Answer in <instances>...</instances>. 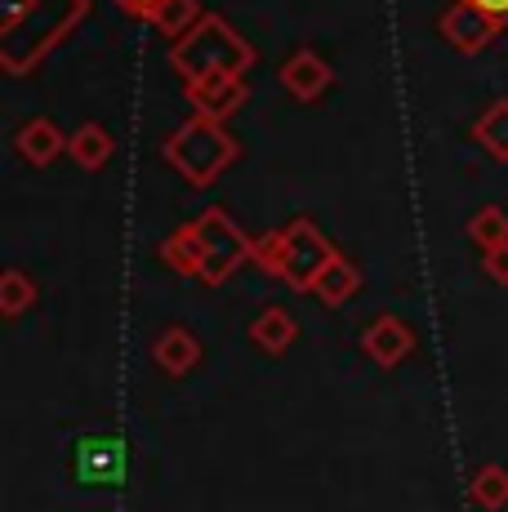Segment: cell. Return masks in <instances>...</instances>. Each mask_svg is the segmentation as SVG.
I'll use <instances>...</instances> for the list:
<instances>
[{"instance_id": "obj_1", "label": "cell", "mask_w": 508, "mask_h": 512, "mask_svg": "<svg viewBox=\"0 0 508 512\" xmlns=\"http://www.w3.org/2000/svg\"><path fill=\"white\" fill-rule=\"evenodd\" d=\"M254 254H259V263L272 277H286L290 285H299V290H312V285L321 281V272L339 259V254L330 250V241L317 236V228H312L308 219H299V223H290L286 232L268 236Z\"/></svg>"}, {"instance_id": "obj_2", "label": "cell", "mask_w": 508, "mask_h": 512, "mask_svg": "<svg viewBox=\"0 0 508 512\" xmlns=\"http://www.w3.org/2000/svg\"><path fill=\"white\" fill-rule=\"evenodd\" d=\"M246 63H254V54L219 23V18H205L197 27V36H188V41L174 49V67H183L192 85L232 81Z\"/></svg>"}, {"instance_id": "obj_3", "label": "cell", "mask_w": 508, "mask_h": 512, "mask_svg": "<svg viewBox=\"0 0 508 512\" xmlns=\"http://www.w3.org/2000/svg\"><path fill=\"white\" fill-rule=\"evenodd\" d=\"M228 161H232V139L210 116L192 121L179 139H170V165H179L192 183H210Z\"/></svg>"}, {"instance_id": "obj_4", "label": "cell", "mask_w": 508, "mask_h": 512, "mask_svg": "<svg viewBox=\"0 0 508 512\" xmlns=\"http://www.w3.org/2000/svg\"><path fill=\"white\" fill-rule=\"evenodd\" d=\"M192 236H197V250H201V277L205 281H223L241 259L250 254L246 236L228 223L223 210H205L197 223H192Z\"/></svg>"}, {"instance_id": "obj_5", "label": "cell", "mask_w": 508, "mask_h": 512, "mask_svg": "<svg viewBox=\"0 0 508 512\" xmlns=\"http://www.w3.org/2000/svg\"><path fill=\"white\" fill-rule=\"evenodd\" d=\"M72 477L81 486H121L125 477V441L116 432H90L72 450Z\"/></svg>"}, {"instance_id": "obj_6", "label": "cell", "mask_w": 508, "mask_h": 512, "mask_svg": "<svg viewBox=\"0 0 508 512\" xmlns=\"http://www.w3.org/2000/svg\"><path fill=\"white\" fill-rule=\"evenodd\" d=\"M500 32H504V23H495L491 14H482V9L468 5V0H464V5H455V9H446V18H442V36L455 49H464V54L486 49Z\"/></svg>"}, {"instance_id": "obj_7", "label": "cell", "mask_w": 508, "mask_h": 512, "mask_svg": "<svg viewBox=\"0 0 508 512\" xmlns=\"http://www.w3.org/2000/svg\"><path fill=\"white\" fill-rule=\"evenodd\" d=\"M361 343H366V352L379 361V366H384V370H393L397 361H402L406 352L415 348V334H410V330H406L397 317H379L375 326L366 330V339H361Z\"/></svg>"}, {"instance_id": "obj_8", "label": "cell", "mask_w": 508, "mask_h": 512, "mask_svg": "<svg viewBox=\"0 0 508 512\" xmlns=\"http://www.w3.org/2000/svg\"><path fill=\"white\" fill-rule=\"evenodd\" d=\"M281 81H286V90L290 94H299V98H317L321 90L330 85V67L321 63L312 49H299L290 63H281Z\"/></svg>"}, {"instance_id": "obj_9", "label": "cell", "mask_w": 508, "mask_h": 512, "mask_svg": "<svg viewBox=\"0 0 508 512\" xmlns=\"http://www.w3.org/2000/svg\"><path fill=\"white\" fill-rule=\"evenodd\" d=\"M197 357H201L197 339H192V334L183 330V326L165 330L161 339H156V366H161L165 374H183V370H192V366H197Z\"/></svg>"}, {"instance_id": "obj_10", "label": "cell", "mask_w": 508, "mask_h": 512, "mask_svg": "<svg viewBox=\"0 0 508 512\" xmlns=\"http://www.w3.org/2000/svg\"><path fill=\"white\" fill-rule=\"evenodd\" d=\"M18 152H23L32 165H50L54 156L63 152V139H58V130L50 121H32V125H23V134H18Z\"/></svg>"}, {"instance_id": "obj_11", "label": "cell", "mask_w": 508, "mask_h": 512, "mask_svg": "<svg viewBox=\"0 0 508 512\" xmlns=\"http://www.w3.org/2000/svg\"><path fill=\"white\" fill-rule=\"evenodd\" d=\"M357 285H361V277H357V268L348 259H335L326 272H321V281L312 285V290L321 294V299L330 303V308H339V303L348 299V294H357Z\"/></svg>"}, {"instance_id": "obj_12", "label": "cell", "mask_w": 508, "mask_h": 512, "mask_svg": "<svg viewBox=\"0 0 508 512\" xmlns=\"http://www.w3.org/2000/svg\"><path fill=\"white\" fill-rule=\"evenodd\" d=\"M473 134H477V143L495 156V161H508V98H500V103L477 121Z\"/></svg>"}, {"instance_id": "obj_13", "label": "cell", "mask_w": 508, "mask_h": 512, "mask_svg": "<svg viewBox=\"0 0 508 512\" xmlns=\"http://www.w3.org/2000/svg\"><path fill=\"white\" fill-rule=\"evenodd\" d=\"M250 334H254V343H263L268 352H281L290 339H295V317H290L286 308H268L259 321L250 326Z\"/></svg>"}, {"instance_id": "obj_14", "label": "cell", "mask_w": 508, "mask_h": 512, "mask_svg": "<svg viewBox=\"0 0 508 512\" xmlns=\"http://www.w3.org/2000/svg\"><path fill=\"white\" fill-rule=\"evenodd\" d=\"M72 156L85 165V170H99V165H107V156H112V139H107V130H99V125L76 130L72 134Z\"/></svg>"}, {"instance_id": "obj_15", "label": "cell", "mask_w": 508, "mask_h": 512, "mask_svg": "<svg viewBox=\"0 0 508 512\" xmlns=\"http://www.w3.org/2000/svg\"><path fill=\"white\" fill-rule=\"evenodd\" d=\"M468 236H473L482 250H495V245L508 241V214L500 205H486V210L473 214V223H468Z\"/></svg>"}, {"instance_id": "obj_16", "label": "cell", "mask_w": 508, "mask_h": 512, "mask_svg": "<svg viewBox=\"0 0 508 512\" xmlns=\"http://www.w3.org/2000/svg\"><path fill=\"white\" fill-rule=\"evenodd\" d=\"M148 14L165 27V32H179V27L192 18V0H152Z\"/></svg>"}, {"instance_id": "obj_17", "label": "cell", "mask_w": 508, "mask_h": 512, "mask_svg": "<svg viewBox=\"0 0 508 512\" xmlns=\"http://www.w3.org/2000/svg\"><path fill=\"white\" fill-rule=\"evenodd\" d=\"M473 490H477V499H482V504L500 508L508 499V472L504 468H482V477H477Z\"/></svg>"}, {"instance_id": "obj_18", "label": "cell", "mask_w": 508, "mask_h": 512, "mask_svg": "<svg viewBox=\"0 0 508 512\" xmlns=\"http://www.w3.org/2000/svg\"><path fill=\"white\" fill-rule=\"evenodd\" d=\"M5 290H9L5 294V312H9V317H18V312L32 303V290H27V281L18 277V272H9V277H5Z\"/></svg>"}, {"instance_id": "obj_19", "label": "cell", "mask_w": 508, "mask_h": 512, "mask_svg": "<svg viewBox=\"0 0 508 512\" xmlns=\"http://www.w3.org/2000/svg\"><path fill=\"white\" fill-rule=\"evenodd\" d=\"M486 272H491L495 281H504V285H508V241H504V245H495V250H486Z\"/></svg>"}, {"instance_id": "obj_20", "label": "cell", "mask_w": 508, "mask_h": 512, "mask_svg": "<svg viewBox=\"0 0 508 512\" xmlns=\"http://www.w3.org/2000/svg\"><path fill=\"white\" fill-rule=\"evenodd\" d=\"M468 5H477L482 14H491L495 23H508V0H468Z\"/></svg>"}]
</instances>
